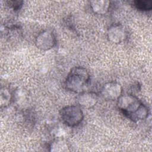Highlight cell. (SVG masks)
<instances>
[{"instance_id": "obj_7", "label": "cell", "mask_w": 152, "mask_h": 152, "mask_svg": "<svg viewBox=\"0 0 152 152\" xmlns=\"http://www.w3.org/2000/svg\"><path fill=\"white\" fill-rule=\"evenodd\" d=\"M98 99V94L94 91H84L78 93L77 97V101L79 106L87 109L93 107L97 104Z\"/></svg>"}, {"instance_id": "obj_8", "label": "cell", "mask_w": 152, "mask_h": 152, "mask_svg": "<svg viewBox=\"0 0 152 152\" xmlns=\"http://www.w3.org/2000/svg\"><path fill=\"white\" fill-rule=\"evenodd\" d=\"M90 6L92 11L99 15L107 13L111 7V2L107 0H95L90 1Z\"/></svg>"}, {"instance_id": "obj_9", "label": "cell", "mask_w": 152, "mask_h": 152, "mask_svg": "<svg viewBox=\"0 0 152 152\" xmlns=\"http://www.w3.org/2000/svg\"><path fill=\"white\" fill-rule=\"evenodd\" d=\"M13 99V94L11 90L7 87H2L0 91L1 108L8 107Z\"/></svg>"}, {"instance_id": "obj_5", "label": "cell", "mask_w": 152, "mask_h": 152, "mask_svg": "<svg viewBox=\"0 0 152 152\" xmlns=\"http://www.w3.org/2000/svg\"><path fill=\"white\" fill-rule=\"evenodd\" d=\"M123 89L121 85L115 81L105 83L100 90L102 96L108 100H117L122 94Z\"/></svg>"}, {"instance_id": "obj_1", "label": "cell", "mask_w": 152, "mask_h": 152, "mask_svg": "<svg viewBox=\"0 0 152 152\" xmlns=\"http://www.w3.org/2000/svg\"><path fill=\"white\" fill-rule=\"evenodd\" d=\"M117 106L125 117L134 122L144 120L149 114L148 107L132 94H122L117 100Z\"/></svg>"}, {"instance_id": "obj_10", "label": "cell", "mask_w": 152, "mask_h": 152, "mask_svg": "<svg viewBox=\"0 0 152 152\" xmlns=\"http://www.w3.org/2000/svg\"><path fill=\"white\" fill-rule=\"evenodd\" d=\"M49 147L51 151H65L68 150L69 146L65 139L58 138L49 144Z\"/></svg>"}, {"instance_id": "obj_3", "label": "cell", "mask_w": 152, "mask_h": 152, "mask_svg": "<svg viewBox=\"0 0 152 152\" xmlns=\"http://www.w3.org/2000/svg\"><path fill=\"white\" fill-rule=\"evenodd\" d=\"M59 115L62 122L69 127L78 126L84 119L83 110L77 105H68L62 107L59 111Z\"/></svg>"}, {"instance_id": "obj_2", "label": "cell", "mask_w": 152, "mask_h": 152, "mask_svg": "<svg viewBox=\"0 0 152 152\" xmlns=\"http://www.w3.org/2000/svg\"><path fill=\"white\" fill-rule=\"evenodd\" d=\"M90 81V75L86 68L74 66L71 68L65 78V86L68 91L78 94L84 91Z\"/></svg>"}, {"instance_id": "obj_11", "label": "cell", "mask_w": 152, "mask_h": 152, "mask_svg": "<svg viewBox=\"0 0 152 152\" xmlns=\"http://www.w3.org/2000/svg\"><path fill=\"white\" fill-rule=\"evenodd\" d=\"M133 5L139 11L147 12L152 9V1L150 0H136L133 1Z\"/></svg>"}, {"instance_id": "obj_6", "label": "cell", "mask_w": 152, "mask_h": 152, "mask_svg": "<svg viewBox=\"0 0 152 152\" xmlns=\"http://www.w3.org/2000/svg\"><path fill=\"white\" fill-rule=\"evenodd\" d=\"M127 37V30L121 24H113L107 30V38L109 41L113 43L119 44L124 42Z\"/></svg>"}, {"instance_id": "obj_12", "label": "cell", "mask_w": 152, "mask_h": 152, "mask_svg": "<svg viewBox=\"0 0 152 152\" xmlns=\"http://www.w3.org/2000/svg\"><path fill=\"white\" fill-rule=\"evenodd\" d=\"M5 2L7 4V5L10 8L12 9L15 11L20 10L21 8V7H23V3H24L23 1H19V0H18V1L10 0V1H6Z\"/></svg>"}, {"instance_id": "obj_13", "label": "cell", "mask_w": 152, "mask_h": 152, "mask_svg": "<svg viewBox=\"0 0 152 152\" xmlns=\"http://www.w3.org/2000/svg\"><path fill=\"white\" fill-rule=\"evenodd\" d=\"M65 24H66V27L70 29L71 31H74L75 29L74 28V26L73 24L72 21L71 20V18H66V20L64 22Z\"/></svg>"}, {"instance_id": "obj_4", "label": "cell", "mask_w": 152, "mask_h": 152, "mask_svg": "<svg viewBox=\"0 0 152 152\" xmlns=\"http://www.w3.org/2000/svg\"><path fill=\"white\" fill-rule=\"evenodd\" d=\"M36 47L42 50H49L55 47L56 39L55 34L49 30H45L40 32L35 38Z\"/></svg>"}]
</instances>
